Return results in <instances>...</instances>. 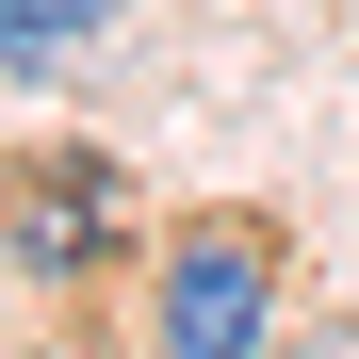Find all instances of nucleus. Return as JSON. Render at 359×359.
Returning <instances> with one entry per match:
<instances>
[{"instance_id": "f03ea898", "label": "nucleus", "mask_w": 359, "mask_h": 359, "mask_svg": "<svg viewBox=\"0 0 359 359\" xmlns=\"http://www.w3.org/2000/svg\"><path fill=\"white\" fill-rule=\"evenodd\" d=\"M114 17H131V0H0V66H17V82H49V66H82Z\"/></svg>"}, {"instance_id": "7ed1b4c3", "label": "nucleus", "mask_w": 359, "mask_h": 359, "mask_svg": "<svg viewBox=\"0 0 359 359\" xmlns=\"http://www.w3.org/2000/svg\"><path fill=\"white\" fill-rule=\"evenodd\" d=\"M98 229H114V180H98V163H66V180H49V196L17 212V262H49V278H66Z\"/></svg>"}, {"instance_id": "f257e3e1", "label": "nucleus", "mask_w": 359, "mask_h": 359, "mask_svg": "<svg viewBox=\"0 0 359 359\" xmlns=\"http://www.w3.org/2000/svg\"><path fill=\"white\" fill-rule=\"evenodd\" d=\"M262 327H278V229H245V212L163 229L147 343H163V359H262Z\"/></svg>"}]
</instances>
